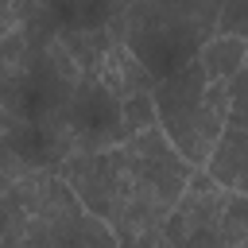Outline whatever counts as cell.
I'll return each mask as SVG.
<instances>
[{
    "label": "cell",
    "instance_id": "3957f363",
    "mask_svg": "<svg viewBox=\"0 0 248 248\" xmlns=\"http://www.w3.org/2000/svg\"><path fill=\"white\" fill-rule=\"evenodd\" d=\"M108 27H112L116 43H124L155 81L182 70L186 62H194L198 46L205 43L186 19H178L159 0H132L124 12L112 16Z\"/></svg>",
    "mask_w": 248,
    "mask_h": 248
},
{
    "label": "cell",
    "instance_id": "8fae6325",
    "mask_svg": "<svg viewBox=\"0 0 248 248\" xmlns=\"http://www.w3.org/2000/svg\"><path fill=\"white\" fill-rule=\"evenodd\" d=\"M225 124L248 132V66L236 78H229V120Z\"/></svg>",
    "mask_w": 248,
    "mask_h": 248
},
{
    "label": "cell",
    "instance_id": "9c48e42d",
    "mask_svg": "<svg viewBox=\"0 0 248 248\" xmlns=\"http://www.w3.org/2000/svg\"><path fill=\"white\" fill-rule=\"evenodd\" d=\"M213 240H217V248H248V194L229 190V202L213 229Z\"/></svg>",
    "mask_w": 248,
    "mask_h": 248
},
{
    "label": "cell",
    "instance_id": "277c9868",
    "mask_svg": "<svg viewBox=\"0 0 248 248\" xmlns=\"http://www.w3.org/2000/svg\"><path fill=\"white\" fill-rule=\"evenodd\" d=\"M43 132L62 159L81 155V151H108L128 140L124 120H120V101L97 78H81V85L70 93V101L62 105L54 124Z\"/></svg>",
    "mask_w": 248,
    "mask_h": 248
},
{
    "label": "cell",
    "instance_id": "ba28073f",
    "mask_svg": "<svg viewBox=\"0 0 248 248\" xmlns=\"http://www.w3.org/2000/svg\"><path fill=\"white\" fill-rule=\"evenodd\" d=\"M244 167H248V132L225 124V132H221V140H217V147H213V155H209V163H205L202 170H205L217 186L236 190Z\"/></svg>",
    "mask_w": 248,
    "mask_h": 248
},
{
    "label": "cell",
    "instance_id": "8992f818",
    "mask_svg": "<svg viewBox=\"0 0 248 248\" xmlns=\"http://www.w3.org/2000/svg\"><path fill=\"white\" fill-rule=\"evenodd\" d=\"M97 81L116 97V101H128V97H143L155 89V78L143 70V62L124 46V43H112L108 54L101 58L97 66Z\"/></svg>",
    "mask_w": 248,
    "mask_h": 248
},
{
    "label": "cell",
    "instance_id": "7a4b0ae2",
    "mask_svg": "<svg viewBox=\"0 0 248 248\" xmlns=\"http://www.w3.org/2000/svg\"><path fill=\"white\" fill-rule=\"evenodd\" d=\"M151 101H155L159 132L170 140V147L194 170H202L225 132V120L217 112H209V105H205V74H202L198 58L186 62L182 70L159 78L151 89Z\"/></svg>",
    "mask_w": 248,
    "mask_h": 248
},
{
    "label": "cell",
    "instance_id": "30bf717a",
    "mask_svg": "<svg viewBox=\"0 0 248 248\" xmlns=\"http://www.w3.org/2000/svg\"><path fill=\"white\" fill-rule=\"evenodd\" d=\"M120 120H124V136H140V132L155 128L159 116H155V101H151V93L120 101Z\"/></svg>",
    "mask_w": 248,
    "mask_h": 248
},
{
    "label": "cell",
    "instance_id": "5b68a950",
    "mask_svg": "<svg viewBox=\"0 0 248 248\" xmlns=\"http://www.w3.org/2000/svg\"><path fill=\"white\" fill-rule=\"evenodd\" d=\"M225 202H229V190L217 186L205 170H194L190 182H186V190H182V198H178L174 209L167 213V221H163V229H159V240L182 248V244H190L194 236L213 232Z\"/></svg>",
    "mask_w": 248,
    "mask_h": 248
},
{
    "label": "cell",
    "instance_id": "6da1fadb",
    "mask_svg": "<svg viewBox=\"0 0 248 248\" xmlns=\"http://www.w3.org/2000/svg\"><path fill=\"white\" fill-rule=\"evenodd\" d=\"M8 198L12 225L0 236V248H116L112 229L85 213V205L54 170L19 178Z\"/></svg>",
    "mask_w": 248,
    "mask_h": 248
},
{
    "label": "cell",
    "instance_id": "52a82bcc",
    "mask_svg": "<svg viewBox=\"0 0 248 248\" xmlns=\"http://www.w3.org/2000/svg\"><path fill=\"white\" fill-rule=\"evenodd\" d=\"M198 66H202L205 81H229L248 66V43L232 39V35H209L198 46Z\"/></svg>",
    "mask_w": 248,
    "mask_h": 248
}]
</instances>
